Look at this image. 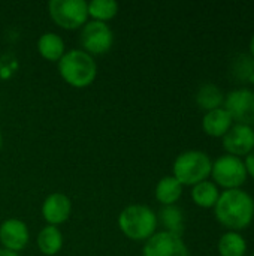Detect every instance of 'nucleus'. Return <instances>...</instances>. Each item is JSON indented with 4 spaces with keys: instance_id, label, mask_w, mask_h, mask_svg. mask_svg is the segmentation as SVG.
I'll use <instances>...</instances> for the list:
<instances>
[{
    "instance_id": "obj_1",
    "label": "nucleus",
    "mask_w": 254,
    "mask_h": 256,
    "mask_svg": "<svg viewBox=\"0 0 254 256\" xmlns=\"http://www.w3.org/2000/svg\"><path fill=\"white\" fill-rule=\"evenodd\" d=\"M213 210L223 228L241 232L253 224L254 198L244 189L223 190Z\"/></svg>"
},
{
    "instance_id": "obj_2",
    "label": "nucleus",
    "mask_w": 254,
    "mask_h": 256,
    "mask_svg": "<svg viewBox=\"0 0 254 256\" xmlns=\"http://www.w3.org/2000/svg\"><path fill=\"white\" fill-rule=\"evenodd\" d=\"M57 68L64 82L73 88H85L91 86L97 76V62L81 48L66 51L57 62Z\"/></svg>"
},
{
    "instance_id": "obj_3",
    "label": "nucleus",
    "mask_w": 254,
    "mask_h": 256,
    "mask_svg": "<svg viewBox=\"0 0 254 256\" xmlns=\"http://www.w3.org/2000/svg\"><path fill=\"white\" fill-rule=\"evenodd\" d=\"M120 231L133 242H147L157 232V214L144 204H130L118 214Z\"/></svg>"
},
{
    "instance_id": "obj_4",
    "label": "nucleus",
    "mask_w": 254,
    "mask_h": 256,
    "mask_svg": "<svg viewBox=\"0 0 254 256\" xmlns=\"http://www.w3.org/2000/svg\"><path fill=\"white\" fill-rule=\"evenodd\" d=\"M213 160L202 150H187L180 153L172 165V176L183 184L193 188L195 184L210 180Z\"/></svg>"
},
{
    "instance_id": "obj_5",
    "label": "nucleus",
    "mask_w": 254,
    "mask_h": 256,
    "mask_svg": "<svg viewBox=\"0 0 254 256\" xmlns=\"http://www.w3.org/2000/svg\"><path fill=\"white\" fill-rule=\"evenodd\" d=\"M210 178L213 183L217 184L219 189L220 188L223 190L241 189L249 178L244 159L226 153L219 156L216 160H213Z\"/></svg>"
},
{
    "instance_id": "obj_6",
    "label": "nucleus",
    "mask_w": 254,
    "mask_h": 256,
    "mask_svg": "<svg viewBox=\"0 0 254 256\" xmlns=\"http://www.w3.org/2000/svg\"><path fill=\"white\" fill-rule=\"evenodd\" d=\"M48 14L63 30H78L88 21V8L84 0H51Z\"/></svg>"
},
{
    "instance_id": "obj_7",
    "label": "nucleus",
    "mask_w": 254,
    "mask_h": 256,
    "mask_svg": "<svg viewBox=\"0 0 254 256\" xmlns=\"http://www.w3.org/2000/svg\"><path fill=\"white\" fill-rule=\"evenodd\" d=\"M81 50L90 56L106 54L114 45V32L108 22L87 21L79 33Z\"/></svg>"
},
{
    "instance_id": "obj_8",
    "label": "nucleus",
    "mask_w": 254,
    "mask_h": 256,
    "mask_svg": "<svg viewBox=\"0 0 254 256\" xmlns=\"http://www.w3.org/2000/svg\"><path fill=\"white\" fill-rule=\"evenodd\" d=\"M223 108L231 114L234 123L254 126V90L240 87L225 94Z\"/></svg>"
},
{
    "instance_id": "obj_9",
    "label": "nucleus",
    "mask_w": 254,
    "mask_h": 256,
    "mask_svg": "<svg viewBox=\"0 0 254 256\" xmlns=\"http://www.w3.org/2000/svg\"><path fill=\"white\" fill-rule=\"evenodd\" d=\"M142 256H190V252L181 236L157 231L144 243Z\"/></svg>"
},
{
    "instance_id": "obj_10",
    "label": "nucleus",
    "mask_w": 254,
    "mask_h": 256,
    "mask_svg": "<svg viewBox=\"0 0 254 256\" xmlns=\"http://www.w3.org/2000/svg\"><path fill=\"white\" fill-rule=\"evenodd\" d=\"M222 146L226 154L244 159L254 150V129L247 124H234L222 138Z\"/></svg>"
},
{
    "instance_id": "obj_11",
    "label": "nucleus",
    "mask_w": 254,
    "mask_h": 256,
    "mask_svg": "<svg viewBox=\"0 0 254 256\" xmlns=\"http://www.w3.org/2000/svg\"><path fill=\"white\" fill-rule=\"evenodd\" d=\"M30 242V231L25 222L19 219H6L0 225V244L1 249L19 254Z\"/></svg>"
},
{
    "instance_id": "obj_12",
    "label": "nucleus",
    "mask_w": 254,
    "mask_h": 256,
    "mask_svg": "<svg viewBox=\"0 0 254 256\" xmlns=\"http://www.w3.org/2000/svg\"><path fill=\"white\" fill-rule=\"evenodd\" d=\"M72 214V201L61 192L49 194L42 202V218L46 225L58 226L64 224Z\"/></svg>"
},
{
    "instance_id": "obj_13",
    "label": "nucleus",
    "mask_w": 254,
    "mask_h": 256,
    "mask_svg": "<svg viewBox=\"0 0 254 256\" xmlns=\"http://www.w3.org/2000/svg\"><path fill=\"white\" fill-rule=\"evenodd\" d=\"M234 124L231 114L223 106L207 111L202 117V130L211 138H223Z\"/></svg>"
},
{
    "instance_id": "obj_14",
    "label": "nucleus",
    "mask_w": 254,
    "mask_h": 256,
    "mask_svg": "<svg viewBox=\"0 0 254 256\" xmlns=\"http://www.w3.org/2000/svg\"><path fill=\"white\" fill-rule=\"evenodd\" d=\"M37 51L42 58L57 63L66 52V44L58 33L45 32L37 39Z\"/></svg>"
},
{
    "instance_id": "obj_15",
    "label": "nucleus",
    "mask_w": 254,
    "mask_h": 256,
    "mask_svg": "<svg viewBox=\"0 0 254 256\" xmlns=\"http://www.w3.org/2000/svg\"><path fill=\"white\" fill-rule=\"evenodd\" d=\"M183 189L184 186L174 176H165L156 184L154 196L163 207L177 206V202L183 196Z\"/></svg>"
},
{
    "instance_id": "obj_16",
    "label": "nucleus",
    "mask_w": 254,
    "mask_h": 256,
    "mask_svg": "<svg viewBox=\"0 0 254 256\" xmlns=\"http://www.w3.org/2000/svg\"><path fill=\"white\" fill-rule=\"evenodd\" d=\"M220 194H222V190L217 188L216 183H213L211 180H205L192 188L190 196H192V201L195 206H198L199 208L210 210V208L216 207V204L220 198Z\"/></svg>"
},
{
    "instance_id": "obj_17",
    "label": "nucleus",
    "mask_w": 254,
    "mask_h": 256,
    "mask_svg": "<svg viewBox=\"0 0 254 256\" xmlns=\"http://www.w3.org/2000/svg\"><path fill=\"white\" fill-rule=\"evenodd\" d=\"M247 240L241 232L226 231L220 236L217 243V252L220 256H246L247 255Z\"/></svg>"
},
{
    "instance_id": "obj_18",
    "label": "nucleus",
    "mask_w": 254,
    "mask_h": 256,
    "mask_svg": "<svg viewBox=\"0 0 254 256\" xmlns=\"http://www.w3.org/2000/svg\"><path fill=\"white\" fill-rule=\"evenodd\" d=\"M63 248V234L58 226L45 225L37 234V249L45 256L57 255Z\"/></svg>"
},
{
    "instance_id": "obj_19",
    "label": "nucleus",
    "mask_w": 254,
    "mask_h": 256,
    "mask_svg": "<svg viewBox=\"0 0 254 256\" xmlns=\"http://www.w3.org/2000/svg\"><path fill=\"white\" fill-rule=\"evenodd\" d=\"M196 104L205 112L222 108L225 104V93L216 84H211V82L204 84L196 93Z\"/></svg>"
},
{
    "instance_id": "obj_20",
    "label": "nucleus",
    "mask_w": 254,
    "mask_h": 256,
    "mask_svg": "<svg viewBox=\"0 0 254 256\" xmlns=\"http://www.w3.org/2000/svg\"><path fill=\"white\" fill-rule=\"evenodd\" d=\"M157 220L163 225V231L177 234L183 237L184 231V213L178 206H166L160 210Z\"/></svg>"
},
{
    "instance_id": "obj_21",
    "label": "nucleus",
    "mask_w": 254,
    "mask_h": 256,
    "mask_svg": "<svg viewBox=\"0 0 254 256\" xmlns=\"http://www.w3.org/2000/svg\"><path fill=\"white\" fill-rule=\"evenodd\" d=\"M88 8V18L93 21L108 22L118 14V3L115 0H91L87 3Z\"/></svg>"
},
{
    "instance_id": "obj_22",
    "label": "nucleus",
    "mask_w": 254,
    "mask_h": 256,
    "mask_svg": "<svg viewBox=\"0 0 254 256\" xmlns=\"http://www.w3.org/2000/svg\"><path fill=\"white\" fill-rule=\"evenodd\" d=\"M234 74L243 81H252L254 84V60L250 56H240L234 62Z\"/></svg>"
},
{
    "instance_id": "obj_23",
    "label": "nucleus",
    "mask_w": 254,
    "mask_h": 256,
    "mask_svg": "<svg viewBox=\"0 0 254 256\" xmlns=\"http://www.w3.org/2000/svg\"><path fill=\"white\" fill-rule=\"evenodd\" d=\"M244 164H246L247 176H249V177H252V178L254 180V150L250 153V154H247V156L244 158Z\"/></svg>"
},
{
    "instance_id": "obj_24",
    "label": "nucleus",
    "mask_w": 254,
    "mask_h": 256,
    "mask_svg": "<svg viewBox=\"0 0 254 256\" xmlns=\"http://www.w3.org/2000/svg\"><path fill=\"white\" fill-rule=\"evenodd\" d=\"M249 51H250V57L254 60V34L252 36V39H250V44H249Z\"/></svg>"
},
{
    "instance_id": "obj_25",
    "label": "nucleus",
    "mask_w": 254,
    "mask_h": 256,
    "mask_svg": "<svg viewBox=\"0 0 254 256\" xmlns=\"http://www.w3.org/2000/svg\"><path fill=\"white\" fill-rule=\"evenodd\" d=\"M0 256H19V254L9 252V250H6V249H0Z\"/></svg>"
},
{
    "instance_id": "obj_26",
    "label": "nucleus",
    "mask_w": 254,
    "mask_h": 256,
    "mask_svg": "<svg viewBox=\"0 0 254 256\" xmlns=\"http://www.w3.org/2000/svg\"><path fill=\"white\" fill-rule=\"evenodd\" d=\"M3 147V135H1V130H0V150Z\"/></svg>"
},
{
    "instance_id": "obj_27",
    "label": "nucleus",
    "mask_w": 254,
    "mask_h": 256,
    "mask_svg": "<svg viewBox=\"0 0 254 256\" xmlns=\"http://www.w3.org/2000/svg\"><path fill=\"white\" fill-rule=\"evenodd\" d=\"M250 256H254V255H250Z\"/></svg>"
},
{
    "instance_id": "obj_28",
    "label": "nucleus",
    "mask_w": 254,
    "mask_h": 256,
    "mask_svg": "<svg viewBox=\"0 0 254 256\" xmlns=\"http://www.w3.org/2000/svg\"><path fill=\"white\" fill-rule=\"evenodd\" d=\"M253 129H254V126H253Z\"/></svg>"
}]
</instances>
